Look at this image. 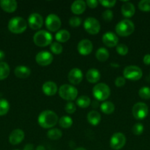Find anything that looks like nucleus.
Returning <instances> with one entry per match:
<instances>
[{
    "label": "nucleus",
    "mask_w": 150,
    "mask_h": 150,
    "mask_svg": "<svg viewBox=\"0 0 150 150\" xmlns=\"http://www.w3.org/2000/svg\"><path fill=\"white\" fill-rule=\"evenodd\" d=\"M38 122L39 125L43 128H51L57 125L58 122V117L54 111L46 110L39 114Z\"/></svg>",
    "instance_id": "f257e3e1"
},
{
    "label": "nucleus",
    "mask_w": 150,
    "mask_h": 150,
    "mask_svg": "<svg viewBox=\"0 0 150 150\" xmlns=\"http://www.w3.org/2000/svg\"><path fill=\"white\" fill-rule=\"evenodd\" d=\"M27 27V23L24 18L19 16L13 18L9 21L8 29L14 34H21Z\"/></svg>",
    "instance_id": "f03ea898"
},
{
    "label": "nucleus",
    "mask_w": 150,
    "mask_h": 150,
    "mask_svg": "<svg viewBox=\"0 0 150 150\" xmlns=\"http://www.w3.org/2000/svg\"><path fill=\"white\" fill-rule=\"evenodd\" d=\"M135 30V25L132 21L124 19L121 21L116 26V32L121 37H127L132 35Z\"/></svg>",
    "instance_id": "7ed1b4c3"
},
{
    "label": "nucleus",
    "mask_w": 150,
    "mask_h": 150,
    "mask_svg": "<svg viewBox=\"0 0 150 150\" xmlns=\"http://www.w3.org/2000/svg\"><path fill=\"white\" fill-rule=\"evenodd\" d=\"M52 36L49 32L45 30H40L35 34L33 37V42L37 46L46 47L51 44Z\"/></svg>",
    "instance_id": "20e7f679"
},
{
    "label": "nucleus",
    "mask_w": 150,
    "mask_h": 150,
    "mask_svg": "<svg viewBox=\"0 0 150 150\" xmlns=\"http://www.w3.org/2000/svg\"><path fill=\"white\" fill-rule=\"evenodd\" d=\"M93 95L98 100L104 101L110 97V89L105 83H99L93 88Z\"/></svg>",
    "instance_id": "39448f33"
},
{
    "label": "nucleus",
    "mask_w": 150,
    "mask_h": 150,
    "mask_svg": "<svg viewBox=\"0 0 150 150\" xmlns=\"http://www.w3.org/2000/svg\"><path fill=\"white\" fill-rule=\"evenodd\" d=\"M59 95L63 100L68 101L74 100L78 95V91L74 86L69 84L62 85L59 88Z\"/></svg>",
    "instance_id": "423d86ee"
},
{
    "label": "nucleus",
    "mask_w": 150,
    "mask_h": 150,
    "mask_svg": "<svg viewBox=\"0 0 150 150\" xmlns=\"http://www.w3.org/2000/svg\"><path fill=\"white\" fill-rule=\"evenodd\" d=\"M123 74L125 79L131 81H138L142 77L143 72L138 66L129 65L125 67Z\"/></svg>",
    "instance_id": "0eeeda50"
},
{
    "label": "nucleus",
    "mask_w": 150,
    "mask_h": 150,
    "mask_svg": "<svg viewBox=\"0 0 150 150\" xmlns=\"http://www.w3.org/2000/svg\"><path fill=\"white\" fill-rule=\"evenodd\" d=\"M132 115L136 120H144L148 115L149 108L146 104L144 103H137L132 107Z\"/></svg>",
    "instance_id": "6e6552de"
},
{
    "label": "nucleus",
    "mask_w": 150,
    "mask_h": 150,
    "mask_svg": "<svg viewBox=\"0 0 150 150\" xmlns=\"http://www.w3.org/2000/svg\"><path fill=\"white\" fill-rule=\"evenodd\" d=\"M84 28L88 33L96 35L100 31V23L95 18L89 17L84 21Z\"/></svg>",
    "instance_id": "1a4fd4ad"
},
{
    "label": "nucleus",
    "mask_w": 150,
    "mask_h": 150,
    "mask_svg": "<svg viewBox=\"0 0 150 150\" xmlns=\"http://www.w3.org/2000/svg\"><path fill=\"white\" fill-rule=\"evenodd\" d=\"M46 27L51 32H57L61 26V21L55 14H50L46 18Z\"/></svg>",
    "instance_id": "9d476101"
},
{
    "label": "nucleus",
    "mask_w": 150,
    "mask_h": 150,
    "mask_svg": "<svg viewBox=\"0 0 150 150\" xmlns=\"http://www.w3.org/2000/svg\"><path fill=\"white\" fill-rule=\"evenodd\" d=\"M126 144V137L121 133H116L112 136L110 141V145L112 149L119 150L124 147Z\"/></svg>",
    "instance_id": "9b49d317"
},
{
    "label": "nucleus",
    "mask_w": 150,
    "mask_h": 150,
    "mask_svg": "<svg viewBox=\"0 0 150 150\" xmlns=\"http://www.w3.org/2000/svg\"><path fill=\"white\" fill-rule=\"evenodd\" d=\"M35 61L39 65L47 66L52 62L53 56L49 51H41V52L38 53L35 57Z\"/></svg>",
    "instance_id": "f8f14e48"
},
{
    "label": "nucleus",
    "mask_w": 150,
    "mask_h": 150,
    "mask_svg": "<svg viewBox=\"0 0 150 150\" xmlns=\"http://www.w3.org/2000/svg\"><path fill=\"white\" fill-rule=\"evenodd\" d=\"M44 23L43 17L38 13H32L28 18V24L33 30H37L42 27Z\"/></svg>",
    "instance_id": "ddd939ff"
},
{
    "label": "nucleus",
    "mask_w": 150,
    "mask_h": 150,
    "mask_svg": "<svg viewBox=\"0 0 150 150\" xmlns=\"http://www.w3.org/2000/svg\"><path fill=\"white\" fill-rule=\"evenodd\" d=\"M77 50L79 54L87 56L93 51V43L88 39H84L79 41L77 45Z\"/></svg>",
    "instance_id": "4468645a"
},
{
    "label": "nucleus",
    "mask_w": 150,
    "mask_h": 150,
    "mask_svg": "<svg viewBox=\"0 0 150 150\" xmlns=\"http://www.w3.org/2000/svg\"><path fill=\"white\" fill-rule=\"evenodd\" d=\"M82 78H83V74L79 68L71 69L68 75V79L69 82L74 85L79 84L82 81Z\"/></svg>",
    "instance_id": "2eb2a0df"
},
{
    "label": "nucleus",
    "mask_w": 150,
    "mask_h": 150,
    "mask_svg": "<svg viewBox=\"0 0 150 150\" xmlns=\"http://www.w3.org/2000/svg\"><path fill=\"white\" fill-rule=\"evenodd\" d=\"M102 42L106 46L112 48V47H115L117 45L118 42H119V38L113 32H106L102 36Z\"/></svg>",
    "instance_id": "dca6fc26"
},
{
    "label": "nucleus",
    "mask_w": 150,
    "mask_h": 150,
    "mask_svg": "<svg viewBox=\"0 0 150 150\" xmlns=\"http://www.w3.org/2000/svg\"><path fill=\"white\" fill-rule=\"evenodd\" d=\"M24 139V133L21 129L13 130L9 136V142L11 144L17 145L20 144Z\"/></svg>",
    "instance_id": "f3484780"
},
{
    "label": "nucleus",
    "mask_w": 150,
    "mask_h": 150,
    "mask_svg": "<svg viewBox=\"0 0 150 150\" xmlns=\"http://www.w3.org/2000/svg\"><path fill=\"white\" fill-rule=\"evenodd\" d=\"M42 90L47 96H53L57 92V86L54 82L49 81L43 84Z\"/></svg>",
    "instance_id": "a211bd4d"
},
{
    "label": "nucleus",
    "mask_w": 150,
    "mask_h": 150,
    "mask_svg": "<svg viewBox=\"0 0 150 150\" xmlns=\"http://www.w3.org/2000/svg\"><path fill=\"white\" fill-rule=\"evenodd\" d=\"M17 1L15 0H1L0 6L4 11L7 13H13L17 9Z\"/></svg>",
    "instance_id": "6ab92c4d"
},
{
    "label": "nucleus",
    "mask_w": 150,
    "mask_h": 150,
    "mask_svg": "<svg viewBox=\"0 0 150 150\" xmlns=\"http://www.w3.org/2000/svg\"><path fill=\"white\" fill-rule=\"evenodd\" d=\"M86 9V2L82 0H76L72 3L71 10L75 15H80L84 13Z\"/></svg>",
    "instance_id": "aec40b11"
},
{
    "label": "nucleus",
    "mask_w": 150,
    "mask_h": 150,
    "mask_svg": "<svg viewBox=\"0 0 150 150\" xmlns=\"http://www.w3.org/2000/svg\"><path fill=\"white\" fill-rule=\"evenodd\" d=\"M135 8L132 3L125 1L121 6V13L124 17L130 18L135 14Z\"/></svg>",
    "instance_id": "412c9836"
},
{
    "label": "nucleus",
    "mask_w": 150,
    "mask_h": 150,
    "mask_svg": "<svg viewBox=\"0 0 150 150\" xmlns=\"http://www.w3.org/2000/svg\"><path fill=\"white\" fill-rule=\"evenodd\" d=\"M100 75L99 71L97 69L91 68L88 70L86 73V79L89 83H95L100 80Z\"/></svg>",
    "instance_id": "4be33fe9"
},
{
    "label": "nucleus",
    "mask_w": 150,
    "mask_h": 150,
    "mask_svg": "<svg viewBox=\"0 0 150 150\" xmlns=\"http://www.w3.org/2000/svg\"><path fill=\"white\" fill-rule=\"evenodd\" d=\"M15 76L19 79H26L30 76L31 70L29 67L26 66H18L15 68Z\"/></svg>",
    "instance_id": "5701e85b"
},
{
    "label": "nucleus",
    "mask_w": 150,
    "mask_h": 150,
    "mask_svg": "<svg viewBox=\"0 0 150 150\" xmlns=\"http://www.w3.org/2000/svg\"><path fill=\"white\" fill-rule=\"evenodd\" d=\"M88 121L91 125L96 126L99 124L101 121V115L99 113L96 111H91L87 115Z\"/></svg>",
    "instance_id": "b1692460"
},
{
    "label": "nucleus",
    "mask_w": 150,
    "mask_h": 150,
    "mask_svg": "<svg viewBox=\"0 0 150 150\" xmlns=\"http://www.w3.org/2000/svg\"><path fill=\"white\" fill-rule=\"evenodd\" d=\"M55 39L58 42H66L70 39V33L66 29L59 30L56 33Z\"/></svg>",
    "instance_id": "393cba45"
},
{
    "label": "nucleus",
    "mask_w": 150,
    "mask_h": 150,
    "mask_svg": "<svg viewBox=\"0 0 150 150\" xmlns=\"http://www.w3.org/2000/svg\"><path fill=\"white\" fill-rule=\"evenodd\" d=\"M10 67L7 63L4 62H0V80H4L8 77L10 74Z\"/></svg>",
    "instance_id": "a878e982"
},
{
    "label": "nucleus",
    "mask_w": 150,
    "mask_h": 150,
    "mask_svg": "<svg viewBox=\"0 0 150 150\" xmlns=\"http://www.w3.org/2000/svg\"><path fill=\"white\" fill-rule=\"evenodd\" d=\"M100 108H101V111L104 114H110L114 111L115 105L112 102H110V101H104V103H101Z\"/></svg>",
    "instance_id": "bb28decb"
},
{
    "label": "nucleus",
    "mask_w": 150,
    "mask_h": 150,
    "mask_svg": "<svg viewBox=\"0 0 150 150\" xmlns=\"http://www.w3.org/2000/svg\"><path fill=\"white\" fill-rule=\"evenodd\" d=\"M108 51L104 48H100L96 52V57L97 59L100 62H105L107 61V59L109 58Z\"/></svg>",
    "instance_id": "cd10ccee"
},
{
    "label": "nucleus",
    "mask_w": 150,
    "mask_h": 150,
    "mask_svg": "<svg viewBox=\"0 0 150 150\" xmlns=\"http://www.w3.org/2000/svg\"><path fill=\"white\" fill-rule=\"evenodd\" d=\"M76 103L80 108H88L90 105V104H91V99H90L89 97L82 95V96H80L79 98H77V100L76 101Z\"/></svg>",
    "instance_id": "c85d7f7f"
},
{
    "label": "nucleus",
    "mask_w": 150,
    "mask_h": 150,
    "mask_svg": "<svg viewBox=\"0 0 150 150\" xmlns=\"http://www.w3.org/2000/svg\"><path fill=\"white\" fill-rule=\"evenodd\" d=\"M58 122L60 127L67 129L71 127L72 124H73V120L71 117H68V116H63L58 120Z\"/></svg>",
    "instance_id": "c756f323"
},
{
    "label": "nucleus",
    "mask_w": 150,
    "mask_h": 150,
    "mask_svg": "<svg viewBox=\"0 0 150 150\" xmlns=\"http://www.w3.org/2000/svg\"><path fill=\"white\" fill-rule=\"evenodd\" d=\"M62 131L57 128L50 129L47 133V136L51 140H58L62 137Z\"/></svg>",
    "instance_id": "7c9ffc66"
},
{
    "label": "nucleus",
    "mask_w": 150,
    "mask_h": 150,
    "mask_svg": "<svg viewBox=\"0 0 150 150\" xmlns=\"http://www.w3.org/2000/svg\"><path fill=\"white\" fill-rule=\"evenodd\" d=\"M10 109V104L5 99H0V116H4Z\"/></svg>",
    "instance_id": "2f4dec72"
},
{
    "label": "nucleus",
    "mask_w": 150,
    "mask_h": 150,
    "mask_svg": "<svg viewBox=\"0 0 150 150\" xmlns=\"http://www.w3.org/2000/svg\"><path fill=\"white\" fill-rule=\"evenodd\" d=\"M138 95L142 99H150V88L148 86H143L138 91Z\"/></svg>",
    "instance_id": "473e14b6"
},
{
    "label": "nucleus",
    "mask_w": 150,
    "mask_h": 150,
    "mask_svg": "<svg viewBox=\"0 0 150 150\" xmlns=\"http://www.w3.org/2000/svg\"><path fill=\"white\" fill-rule=\"evenodd\" d=\"M50 50L54 54H60L63 52V46L58 42H54L51 44Z\"/></svg>",
    "instance_id": "72a5a7b5"
},
{
    "label": "nucleus",
    "mask_w": 150,
    "mask_h": 150,
    "mask_svg": "<svg viewBox=\"0 0 150 150\" xmlns=\"http://www.w3.org/2000/svg\"><path fill=\"white\" fill-rule=\"evenodd\" d=\"M138 8L144 12L150 11V0H141L138 3Z\"/></svg>",
    "instance_id": "f704fd0d"
},
{
    "label": "nucleus",
    "mask_w": 150,
    "mask_h": 150,
    "mask_svg": "<svg viewBox=\"0 0 150 150\" xmlns=\"http://www.w3.org/2000/svg\"><path fill=\"white\" fill-rule=\"evenodd\" d=\"M144 127L142 124H141V123H136L132 127V131L133 133V134L135 135V136H140L144 132Z\"/></svg>",
    "instance_id": "c9c22d12"
},
{
    "label": "nucleus",
    "mask_w": 150,
    "mask_h": 150,
    "mask_svg": "<svg viewBox=\"0 0 150 150\" xmlns=\"http://www.w3.org/2000/svg\"><path fill=\"white\" fill-rule=\"evenodd\" d=\"M128 51V47L126 46L125 44H119V45H116V51L118 52V54H120L121 56H125L127 54Z\"/></svg>",
    "instance_id": "e433bc0d"
},
{
    "label": "nucleus",
    "mask_w": 150,
    "mask_h": 150,
    "mask_svg": "<svg viewBox=\"0 0 150 150\" xmlns=\"http://www.w3.org/2000/svg\"><path fill=\"white\" fill-rule=\"evenodd\" d=\"M69 25L72 27H77L82 23V20L79 17H77V16H73V17L69 19Z\"/></svg>",
    "instance_id": "4c0bfd02"
},
{
    "label": "nucleus",
    "mask_w": 150,
    "mask_h": 150,
    "mask_svg": "<svg viewBox=\"0 0 150 150\" xmlns=\"http://www.w3.org/2000/svg\"><path fill=\"white\" fill-rule=\"evenodd\" d=\"M65 110H66V111L68 114H74L75 111H76V105H75L74 103L69 102L66 105Z\"/></svg>",
    "instance_id": "58836bf2"
},
{
    "label": "nucleus",
    "mask_w": 150,
    "mask_h": 150,
    "mask_svg": "<svg viewBox=\"0 0 150 150\" xmlns=\"http://www.w3.org/2000/svg\"><path fill=\"white\" fill-rule=\"evenodd\" d=\"M102 18L106 21H110L113 18V11L110 10H107L104 11L102 13Z\"/></svg>",
    "instance_id": "ea45409f"
},
{
    "label": "nucleus",
    "mask_w": 150,
    "mask_h": 150,
    "mask_svg": "<svg viewBox=\"0 0 150 150\" xmlns=\"http://www.w3.org/2000/svg\"><path fill=\"white\" fill-rule=\"evenodd\" d=\"M99 2L103 6V7H113L115 5V4L116 3V1L113 0V1H107V0H100L99 1Z\"/></svg>",
    "instance_id": "a19ab883"
},
{
    "label": "nucleus",
    "mask_w": 150,
    "mask_h": 150,
    "mask_svg": "<svg viewBox=\"0 0 150 150\" xmlns=\"http://www.w3.org/2000/svg\"><path fill=\"white\" fill-rule=\"evenodd\" d=\"M126 83V80H125L124 77H122V76H119V77L116 78V79L115 80V85L118 87H121Z\"/></svg>",
    "instance_id": "79ce46f5"
},
{
    "label": "nucleus",
    "mask_w": 150,
    "mask_h": 150,
    "mask_svg": "<svg viewBox=\"0 0 150 150\" xmlns=\"http://www.w3.org/2000/svg\"><path fill=\"white\" fill-rule=\"evenodd\" d=\"M98 1L96 0H87L86 4L90 7V8H96L98 5Z\"/></svg>",
    "instance_id": "37998d69"
},
{
    "label": "nucleus",
    "mask_w": 150,
    "mask_h": 150,
    "mask_svg": "<svg viewBox=\"0 0 150 150\" xmlns=\"http://www.w3.org/2000/svg\"><path fill=\"white\" fill-rule=\"evenodd\" d=\"M143 62L146 65H149L150 64V54H146L143 59Z\"/></svg>",
    "instance_id": "c03bdc74"
},
{
    "label": "nucleus",
    "mask_w": 150,
    "mask_h": 150,
    "mask_svg": "<svg viewBox=\"0 0 150 150\" xmlns=\"http://www.w3.org/2000/svg\"><path fill=\"white\" fill-rule=\"evenodd\" d=\"M35 148H34V145L32 144H28L25 145L24 148V150H34Z\"/></svg>",
    "instance_id": "a18cd8bd"
},
{
    "label": "nucleus",
    "mask_w": 150,
    "mask_h": 150,
    "mask_svg": "<svg viewBox=\"0 0 150 150\" xmlns=\"http://www.w3.org/2000/svg\"><path fill=\"white\" fill-rule=\"evenodd\" d=\"M35 150H46V149L44 146H42V145H39V146H37Z\"/></svg>",
    "instance_id": "49530a36"
},
{
    "label": "nucleus",
    "mask_w": 150,
    "mask_h": 150,
    "mask_svg": "<svg viewBox=\"0 0 150 150\" xmlns=\"http://www.w3.org/2000/svg\"><path fill=\"white\" fill-rule=\"evenodd\" d=\"M4 57H5V54H4V53L2 51H0V60L3 59L4 58Z\"/></svg>",
    "instance_id": "de8ad7c7"
},
{
    "label": "nucleus",
    "mask_w": 150,
    "mask_h": 150,
    "mask_svg": "<svg viewBox=\"0 0 150 150\" xmlns=\"http://www.w3.org/2000/svg\"><path fill=\"white\" fill-rule=\"evenodd\" d=\"M75 150H86V149H85V148H83V147H78V148H76V149Z\"/></svg>",
    "instance_id": "09e8293b"
},
{
    "label": "nucleus",
    "mask_w": 150,
    "mask_h": 150,
    "mask_svg": "<svg viewBox=\"0 0 150 150\" xmlns=\"http://www.w3.org/2000/svg\"><path fill=\"white\" fill-rule=\"evenodd\" d=\"M14 150H19V149H14Z\"/></svg>",
    "instance_id": "8fccbe9b"
}]
</instances>
